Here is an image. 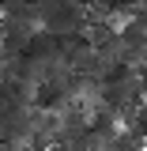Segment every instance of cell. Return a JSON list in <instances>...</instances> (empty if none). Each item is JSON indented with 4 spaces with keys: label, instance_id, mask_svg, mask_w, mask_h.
<instances>
[{
    "label": "cell",
    "instance_id": "6da1fadb",
    "mask_svg": "<svg viewBox=\"0 0 147 151\" xmlns=\"http://www.w3.org/2000/svg\"><path fill=\"white\" fill-rule=\"evenodd\" d=\"M38 15H42V30L57 38H79L87 34V4L83 0H34Z\"/></svg>",
    "mask_w": 147,
    "mask_h": 151
},
{
    "label": "cell",
    "instance_id": "7a4b0ae2",
    "mask_svg": "<svg viewBox=\"0 0 147 151\" xmlns=\"http://www.w3.org/2000/svg\"><path fill=\"white\" fill-rule=\"evenodd\" d=\"M0 151H23L19 140H0Z\"/></svg>",
    "mask_w": 147,
    "mask_h": 151
},
{
    "label": "cell",
    "instance_id": "3957f363",
    "mask_svg": "<svg viewBox=\"0 0 147 151\" xmlns=\"http://www.w3.org/2000/svg\"><path fill=\"white\" fill-rule=\"evenodd\" d=\"M98 151H110V147H98Z\"/></svg>",
    "mask_w": 147,
    "mask_h": 151
}]
</instances>
